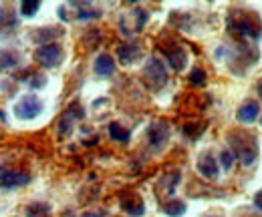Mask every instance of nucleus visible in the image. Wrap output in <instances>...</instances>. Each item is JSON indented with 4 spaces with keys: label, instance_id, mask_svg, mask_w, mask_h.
I'll use <instances>...</instances> for the list:
<instances>
[{
    "label": "nucleus",
    "instance_id": "6",
    "mask_svg": "<svg viewBox=\"0 0 262 217\" xmlns=\"http://www.w3.org/2000/svg\"><path fill=\"white\" fill-rule=\"evenodd\" d=\"M29 183V175L23 171H14V169H6L0 173V187L2 189H12V187L25 185Z\"/></svg>",
    "mask_w": 262,
    "mask_h": 217
},
{
    "label": "nucleus",
    "instance_id": "13",
    "mask_svg": "<svg viewBox=\"0 0 262 217\" xmlns=\"http://www.w3.org/2000/svg\"><path fill=\"white\" fill-rule=\"evenodd\" d=\"M139 57V46L137 44H123L119 49V61L123 64H131L135 62V59Z\"/></svg>",
    "mask_w": 262,
    "mask_h": 217
},
{
    "label": "nucleus",
    "instance_id": "3",
    "mask_svg": "<svg viewBox=\"0 0 262 217\" xmlns=\"http://www.w3.org/2000/svg\"><path fill=\"white\" fill-rule=\"evenodd\" d=\"M40 111H42V103L36 97H33V94L23 97L16 103V107H14V113H16L18 119H34Z\"/></svg>",
    "mask_w": 262,
    "mask_h": 217
},
{
    "label": "nucleus",
    "instance_id": "4",
    "mask_svg": "<svg viewBox=\"0 0 262 217\" xmlns=\"http://www.w3.org/2000/svg\"><path fill=\"white\" fill-rule=\"evenodd\" d=\"M34 57L42 66H57L63 61V51H61L59 44H45V46L36 49Z\"/></svg>",
    "mask_w": 262,
    "mask_h": 217
},
{
    "label": "nucleus",
    "instance_id": "23",
    "mask_svg": "<svg viewBox=\"0 0 262 217\" xmlns=\"http://www.w3.org/2000/svg\"><path fill=\"white\" fill-rule=\"evenodd\" d=\"M254 207L262 211V191H258V193L254 195Z\"/></svg>",
    "mask_w": 262,
    "mask_h": 217
},
{
    "label": "nucleus",
    "instance_id": "1",
    "mask_svg": "<svg viewBox=\"0 0 262 217\" xmlns=\"http://www.w3.org/2000/svg\"><path fill=\"white\" fill-rule=\"evenodd\" d=\"M234 137H238V141L230 139L234 157H238L244 165H252L256 161V139L250 137L248 133H238Z\"/></svg>",
    "mask_w": 262,
    "mask_h": 217
},
{
    "label": "nucleus",
    "instance_id": "18",
    "mask_svg": "<svg viewBox=\"0 0 262 217\" xmlns=\"http://www.w3.org/2000/svg\"><path fill=\"white\" fill-rule=\"evenodd\" d=\"M40 8V2H36V0H25L23 4H20V12H23V16H27V18H31L34 16V12Z\"/></svg>",
    "mask_w": 262,
    "mask_h": 217
},
{
    "label": "nucleus",
    "instance_id": "24",
    "mask_svg": "<svg viewBox=\"0 0 262 217\" xmlns=\"http://www.w3.org/2000/svg\"><path fill=\"white\" fill-rule=\"evenodd\" d=\"M103 215H105V213H103V211H99V213H85L83 217H103Z\"/></svg>",
    "mask_w": 262,
    "mask_h": 217
},
{
    "label": "nucleus",
    "instance_id": "17",
    "mask_svg": "<svg viewBox=\"0 0 262 217\" xmlns=\"http://www.w3.org/2000/svg\"><path fill=\"white\" fill-rule=\"evenodd\" d=\"M238 31L242 32V34H246V36H258V32L254 29V20L248 18V16H244V18L238 20Z\"/></svg>",
    "mask_w": 262,
    "mask_h": 217
},
{
    "label": "nucleus",
    "instance_id": "21",
    "mask_svg": "<svg viewBox=\"0 0 262 217\" xmlns=\"http://www.w3.org/2000/svg\"><path fill=\"white\" fill-rule=\"evenodd\" d=\"M220 161H222V167H224V169H232V165H234V153L222 151V153H220Z\"/></svg>",
    "mask_w": 262,
    "mask_h": 217
},
{
    "label": "nucleus",
    "instance_id": "22",
    "mask_svg": "<svg viewBox=\"0 0 262 217\" xmlns=\"http://www.w3.org/2000/svg\"><path fill=\"white\" fill-rule=\"evenodd\" d=\"M79 16H81V18H93V16H99V12L97 10H81Z\"/></svg>",
    "mask_w": 262,
    "mask_h": 217
},
{
    "label": "nucleus",
    "instance_id": "12",
    "mask_svg": "<svg viewBox=\"0 0 262 217\" xmlns=\"http://www.w3.org/2000/svg\"><path fill=\"white\" fill-rule=\"evenodd\" d=\"M18 61H20V55H18L16 51H12V49L0 51V70H6V68L16 66Z\"/></svg>",
    "mask_w": 262,
    "mask_h": 217
},
{
    "label": "nucleus",
    "instance_id": "25",
    "mask_svg": "<svg viewBox=\"0 0 262 217\" xmlns=\"http://www.w3.org/2000/svg\"><path fill=\"white\" fill-rule=\"evenodd\" d=\"M258 94H260V97H262V81H260V83H258Z\"/></svg>",
    "mask_w": 262,
    "mask_h": 217
},
{
    "label": "nucleus",
    "instance_id": "8",
    "mask_svg": "<svg viewBox=\"0 0 262 217\" xmlns=\"http://www.w3.org/2000/svg\"><path fill=\"white\" fill-rule=\"evenodd\" d=\"M198 171L204 177H208V179H216L218 177V163L214 161V157L210 155V153H206V155L200 157V161H198Z\"/></svg>",
    "mask_w": 262,
    "mask_h": 217
},
{
    "label": "nucleus",
    "instance_id": "16",
    "mask_svg": "<svg viewBox=\"0 0 262 217\" xmlns=\"http://www.w3.org/2000/svg\"><path fill=\"white\" fill-rule=\"evenodd\" d=\"M27 217H51V209L47 203H31L27 207Z\"/></svg>",
    "mask_w": 262,
    "mask_h": 217
},
{
    "label": "nucleus",
    "instance_id": "20",
    "mask_svg": "<svg viewBox=\"0 0 262 217\" xmlns=\"http://www.w3.org/2000/svg\"><path fill=\"white\" fill-rule=\"evenodd\" d=\"M190 83L196 85V87H202V85L206 83V73H204L202 68H194V70L190 73Z\"/></svg>",
    "mask_w": 262,
    "mask_h": 217
},
{
    "label": "nucleus",
    "instance_id": "7",
    "mask_svg": "<svg viewBox=\"0 0 262 217\" xmlns=\"http://www.w3.org/2000/svg\"><path fill=\"white\" fill-rule=\"evenodd\" d=\"M258 113H260V105H258L256 101H246V103L238 109L236 117H238V121H242V123H254V121L258 119Z\"/></svg>",
    "mask_w": 262,
    "mask_h": 217
},
{
    "label": "nucleus",
    "instance_id": "11",
    "mask_svg": "<svg viewBox=\"0 0 262 217\" xmlns=\"http://www.w3.org/2000/svg\"><path fill=\"white\" fill-rule=\"evenodd\" d=\"M121 205H123V209L129 213V215H143V211H145V207H143V201L139 199V197H135V195H131V197H125L123 201H121Z\"/></svg>",
    "mask_w": 262,
    "mask_h": 217
},
{
    "label": "nucleus",
    "instance_id": "10",
    "mask_svg": "<svg viewBox=\"0 0 262 217\" xmlns=\"http://www.w3.org/2000/svg\"><path fill=\"white\" fill-rule=\"evenodd\" d=\"M167 61H169V64H171V68L182 70V68L186 66V62H188L186 51H184V49H180V46H176V49L167 51Z\"/></svg>",
    "mask_w": 262,
    "mask_h": 217
},
{
    "label": "nucleus",
    "instance_id": "14",
    "mask_svg": "<svg viewBox=\"0 0 262 217\" xmlns=\"http://www.w3.org/2000/svg\"><path fill=\"white\" fill-rule=\"evenodd\" d=\"M109 137L113 141H119V143H127L129 141V131L119 123H111L109 125Z\"/></svg>",
    "mask_w": 262,
    "mask_h": 217
},
{
    "label": "nucleus",
    "instance_id": "9",
    "mask_svg": "<svg viewBox=\"0 0 262 217\" xmlns=\"http://www.w3.org/2000/svg\"><path fill=\"white\" fill-rule=\"evenodd\" d=\"M113 70H115L113 59H111L107 53L99 55L97 61H95V73H97L99 77H109V75H113Z\"/></svg>",
    "mask_w": 262,
    "mask_h": 217
},
{
    "label": "nucleus",
    "instance_id": "2",
    "mask_svg": "<svg viewBox=\"0 0 262 217\" xmlns=\"http://www.w3.org/2000/svg\"><path fill=\"white\" fill-rule=\"evenodd\" d=\"M143 77L147 81V85L151 89H162L167 81V70H165V64L160 59H149L145 68H143Z\"/></svg>",
    "mask_w": 262,
    "mask_h": 217
},
{
    "label": "nucleus",
    "instance_id": "15",
    "mask_svg": "<svg viewBox=\"0 0 262 217\" xmlns=\"http://www.w3.org/2000/svg\"><path fill=\"white\" fill-rule=\"evenodd\" d=\"M164 211L171 217H180V215H184V213H186V203H184V201H180V199H173V201L165 203Z\"/></svg>",
    "mask_w": 262,
    "mask_h": 217
},
{
    "label": "nucleus",
    "instance_id": "5",
    "mask_svg": "<svg viewBox=\"0 0 262 217\" xmlns=\"http://www.w3.org/2000/svg\"><path fill=\"white\" fill-rule=\"evenodd\" d=\"M147 137H149V143L154 147H162L165 141L169 139V125L165 121H156L151 123L149 131H147Z\"/></svg>",
    "mask_w": 262,
    "mask_h": 217
},
{
    "label": "nucleus",
    "instance_id": "26",
    "mask_svg": "<svg viewBox=\"0 0 262 217\" xmlns=\"http://www.w3.org/2000/svg\"><path fill=\"white\" fill-rule=\"evenodd\" d=\"M260 121H262V119H260Z\"/></svg>",
    "mask_w": 262,
    "mask_h": 217
},
{
    "label": "nucleus",
    "instance_id": "19",
    "mask_svg": "<svg viewBox=\"0 0 262 217\" xmlns=\"http://www.w3.org/2000/svg\"><path fill=\"white\" fill-rule=\"evenodd\" d=\"M59 34H63V31H61V29H42V31H36L34 38H36L38 42H42V40H51V38H57Z\"/></svg>",
    "mask_w": 262,
    "mask_h": 217
}]
</instances>
